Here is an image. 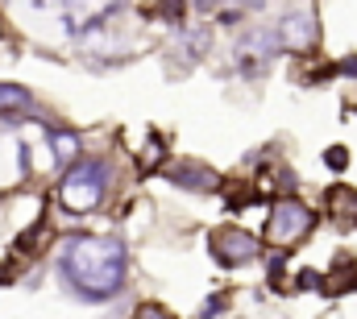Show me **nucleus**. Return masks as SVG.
Here are the masks:
<instances>
[{"instance_id":"2","label":"nucleus","mask_w":357,"mask_h":319,"mask_svg":"<svg viewBox=\"0 0 357 319\" xmlns=\"http://www.w3.org/2000/svg\"><path fill=\"white\" fill-rule=\"evenodd\" d=\"M104 187H108V170L100 162H79L67 170L62 187H58V199L67 212H92L100 199H104Z\"/></svg>"},{"instance_id":"11","label":"nucleus","mask_w":357,"mask_h":319,"mask_svg":"<svg viewBox=\"0 0 357 319\" xmlns=\"http://www.w3.org/2000/svg\"><path fill=\"white\" fill-rule=\"evenodd\" d=\"M133 319H175L166 307H158V303H141L137 311H133Z\"/></svg>"},{"instance_id":"3","label":"nucleus","mask_w":357,"mask_h":319,"mask_svg":"<svg viewBox=\"0 0 357 319\" xmlns=\"http://www.w3.org/2000/svg\"><path fill=\"white\" fill-rule=\"evenodd\" d=\"M312 224H316V216H312L308 203H299V199H279V203L270 208V220H266V241H270L275 249H291V245H299V241L312 233Z\"/></svg>"},{"instance_id":"4","label":"nucleus","mask_w":357,"mask_h":319,"mask_svg":"<svg viewBox=\"0 0 357 319\" xmlns=\"http://www.w3.org/2000/svg\"><path fill=\"white\" fill-rule=\"evenodd\" d=\"M208 249H212V257H216L220 266H245V262H254L258 241H254L245 228H216L212 241H208Z\"/></svg>"},{"instance_id":"9","label":"nucleus","mask_w":357,"mask_h":319,"mask_svg":"<svg viewBox=\"0 0 357 319\" xmlns=\"http://www.w3.org/2000/svg\"><path fill=\"white\" fill-rule=\"evenodd\" d=\"M25 108H33L29 91H25V87H4V83H0V112H25Z\"/></svg>"},{"instance_id":"5","label":"nucleus","mask_w":357,"mask_h":319,"mask_svg":"<svg viewBox=\"0 0 357 319\" xmlns=\"http://www.w3.org/2000/svg\"><path fill=\"white\" fill-rule=\"evenodd\" d=\"M275 37H279V46H287V50H295V54L312 50L316 37H320V29H316V12H304V8H299V12H287V17L279 21Z\"/></svg>"},{"instance_id":"6","label":"nucleus","mask_w":357,"mask_h":319,"mask_svg":"<svg viewBox=\"0 0 357 319\" xmlns=\"http://www.w3.org/2000/svg\"><path fill=\"white\" fill-rule=\"evenodd\" d=\"M237 54H241V62H245V58H270V54H279L275 29H250V33L237 42Z\"/></svg>"},{"instance_id":"14","label":"nucleus","mask_w":357,"mask_h":319,"mask_svg":"<svg viewBox=\"0 0 357 319\" xmlns=\"http://www.w3.org/2000/svg\"><path fill=\"white\" fill-rule=\"evenodd\" d=\"M299 286H320V274H299Z\"/></svg>"},{"instance_id":"15","label":"nucleus","mask_w":357,"mask_h":319,"mask_svg":"<svg viewBox=\"0 0 357 319\" xmlns=\"http://www.w3.org/2000/svg\"><path fill=\"white\" fill-rule=\"evenodd\" d=\"M4 278H8V274H4V270H0V282H4Z\"/></svg>"},{"instance_id":"1","label":"nucleus","mask_w":357,"mask_h":319,"mask_svg":"<svg viewBox=\"0 0 357 319\" xmlns=\"http://www.w3.org/2000/svg\"><path fill=\"white\" fill-rule=\"evenodd\" d=\"M58 266L83 299H112L125 286V249L112 237H71Z\"/></svg>"},{"instance_id":"8","label":"nucleus","mask_w":357,"mask_h":319,"mask_svg":"<svg viewBox=\"0 0 357 319\" xmlns=\"http://www.w3.org/2000/svg\"><path fill=\"white\" fill-rule=\"evenodd\" d=\"M175 183H183V187H191V191H212L220 179H216L212 170H204V166L183 162V166H175Z\"/></svg>"},{"instance_id":"12","label":"nucleus","mask_w":357,"mask_h":319,"mask_svg":"<svg viewBox=\"0 0 357 319\" xmlns=\"http://www.w3.org/2000/svg\"><path fill=\"white\" fill-rule=\"evenodd\" d=\"M158 149H162V141H158V137H154V141H150V149H146V154H141V162H146V170H154V166H158V158H162V154H158Z\"/></svg>"},{"instance_id":"10","label":"nucleus","mask_w":357,"mask_h":319,"mask_svg":"<svg viewBox=\"0 0 357 319\" xmlns=\"http://www.w3.org/2000/svg\"><path fill=\"white\" fill-rule=\"evenodd\" d=\"M54 154H58L62 162H71V158L79 154V141H75L71 133H54Z\"/></svg>"},{"instance_id":"7","label":"nucleus","mask_w":357,"mask_h":319,"mask_svg":"<svg viewBox=\"0 0 357 319\" xmlns=\"http://www.w3.org/2000/svg\"><path fill=\"white\" fill-rule=\"evenodd\" d=\"M329 212H333L337 224L354 228L357 224V191L354 187H333V191H329Z\"/></svg>"},{"instance_id":"13","label":"nucleus","mask_w":357,"mask_h":319,"mask_svg":"<svg viewBox=\"0 0 357 319\" xmlns=\"http://www.w3.org/2000/svg\"><path fill=\"white\" fill-rule=\"evenodd\" d=\"M345 162H349V154H345L341 145H333V149H329V166H333V170H341Z\"/></svg>"}]
</instances>
